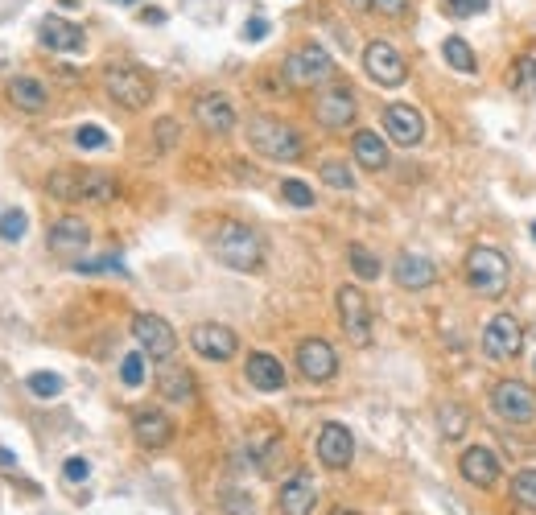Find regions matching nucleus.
Returning <instances> with one entry per match:
<instances>
[{"instance_id":"obj_1","label":"nucleus","mask_w":536,"mask_h":515,"mask_svg":"<svg viewBox=\"0 0 536 515\" xmlns=\"http://www.w3.org/2000/svg\"><path fill=\"white\" fill-rule=\"evenodd\" d=\"M211 252L219 264L236 272H256L264 264V239L248 223H219L211 235Z\"/></svg>"},{"instance_id":"obj_2","label":"nucleus","mask_w":536,"mask_h":515,"mask_svg":"<svg viewBox=\"0 0 536 515\" xmlns=\"http://www.w3.org/2000/svg\"><path fill=\"white\" fill-rule=\"evenodd\" d=\"M46 190L62 202H112L120 186L104 169H58V174H50Z\"/></svg>"},{"instance_id":"obj_3","label":"nucleus","mask_w":536,"mask_h":515,"mask_svg":"<svg viewBox=\"0 0 536 515\" xmlns=\"http://www.w3.org/2000/svg\"><path fill=\"white\" fill-rule=\"evenodd\" d=\"M248 141L260 157L268 161H297L301 153H306V145H301V132L277 116H252L248 120Z\"/></svg>"},{"instance_id":"obj_4","label":"nucleus","mask_w":536,"mask_h":515,"mask_svg":"<svg viewBox=\"0 0 536 515\" xmlns=\"http://www.w3.org/2000/svg\"><path fill=\"white\" fill-rule=\"evenodd\" d=\"M512 281V268L508 256L491 248V244H475L466 252V285H471L479 297H504Z\"/></svg>"},{"instance_id":"obj_5","label":"nucleus","mask_w":536,"mask_h":515,"mask_svg":"<svg viewBox=\"0 0 536 515\" xmlns=\"http://www.w3.org/2000/svg\"><path fill=\"white\" fill-rule=\"evenodd\" d=\"M104 91L120 103V108H128V112H141L145 103L153 99V83H149V75L141 71V66H128V62L108 66V71H104Z\"/></svg>"},{"instance_id":"obj_6","label":"nucleus","mask_w":536,"mask_h":515,"mask_svg":"<svg viewBox=\"0 0 536 515\" xmlns=\"http://www.w3.org/2000/svg\"><path fill=\"white\" fill-rule=\"evenodd\" d=\"M285 79L293 87H322L334 79V58L318 46V42H306V46H297L289 58H285Z\"/></svg>"},{"instance_id":"obj_7","label":"nucleus","mask_w":536,"mask_h":515,"mask_svg":"<svg viewBox=\"0 0 536 515\" xmlns=\"http://www.w3.org/2000/svg\"><path fill=\"white\" fill-rule=\"evenodd\" d=\"M363 71H367V79H372L376 87H400V83L409 79L405 54H400L392 42H384V38L367 42V50H363Z\"/></svg>"},{"instance_id":"obj_8","label":"nucleus","mask_w":536,"mask_h":515,"mask_svg":"<svg viewBox=\"0 0 536 515\" xmlns=\"http://www.w3.org/2000/svg\"><path fill=\"white\" fill-rule=\"evenodd\" d=\"M491 408L499 421L508 425H532L536 421V392L520 380H504L491 388Z\"/></svg>"},{"instance_id":"obj_9","label":"nucleus","mask_w":536,"mask_h":515,"mask_svg":"<svg viewBox=\"0 0 536 515\" xmlns=\"http://www.w3.org/2000/svg\"><path fill=\"white\" fill-rule=\"evenodd\" d=\"M520 351H524V326L516 322V314H495L483 326V355L495 363H508L520 359Z\"/></svg>"},{"instance_id":"obj_10","label":"nucleus","mask_w":536,"mask_h":515,"mask_svg":"<svg viewBox=\"0 0 536 515\" xmlns=\"http://www.w3.org/2000/svg\"><path fill=\"white\" fill-rule=\"evenodd\" d=\"M339 322L355 347H372V305H367L363 289H355V285L339 289Z\"/></svg>"},{"instance_id":"obj_11","label":"nucleus","mask_w":536,"mask_h":515,"mask_svg":"<svg viewBox=\"0 0 536 515\" xmlns=\"http://www.w3.org/2000/svg\"><path fill=\"white\" fill-rule=\"evenodd\" d=\"M132 334H137V342H141V351L149 355V359H174V351H178V334H174V326L165 322L161 314H137L132 318Z\"/></svg>"},{"instance_id":"obj_12","label":"nucleus","mask_w":536,"mask_h":515,"mask_svg":"<svg viewBox=\"0 0 536 515\" xmlns=\"http://www.w3.org/2000/svg\"><path fill=\"white\" fill-rule=\"evenodd\" d=\"M355 112H359V99H355L351 87H326V91L314 99V120H318L322 128H330V132L351 128Z\"/></svg>"},{"instance_id":"obj_13","label":"nucleus","mask_w":536,"mask_h":515,"mask_svg":"<svg viewBox=\"0 0 536 515\" xmlns=\"http://www.w3.org/2000/svg\"><path fill=\"white\" fill-rule=\"evenodd\" d=\"M190 347L203 355V359H215V363H227V359H236L240 351V338L231 326H219V322H203V326H194L190 330Z\"/></svg>"},{"instance_id":"obj_14","label":"nucleus","mask_w":536,"mask_h":515,"mask_svg":"<svg viewBox=\"0 0 536 515\" xmlns=\"http://www.w3.org/2000/svg\"><path fill=\"white\" fill-rule=\"evenodd\" d=\"M297 371L306 375L310 384H326V380H334V371H339V355H334L326 338H306L297 347Z\"/></svg>"},{"instance_id":"obj_15","label":"nucleus","mask_w":536,"mask_h":515,"mask_svg":"<svg viewBox=\"0 0 536 515\" xmlns=\"http://www.w3.org/2000/svg\"><path fill=\"white\" fill-rule=\"evenodd\" d=\"M314 450H318V462H322V466L343 470V466H351V458H355V437H351L347 425L330 421V425H322V433H318V441H314Z\"/></svg>"},{"instance_id":"obj_16","label":"nucleus","mask_w":536,"mask_h":515,"mask_svg":"<svg viewBox=\"0 0 536 515\" xmlns=\"http://www.w3.org/2000/svg\"><path fill=\"white\" fill-rule=\"evenodd\" d=\"M194 120L211 136H227L231 128H236V108H231V99L223 91H211V95L194 99Z\"/></svg>"},{"instance_id":"obj_17","label":"nucleus","mask_w":536,"mask_h":515,"mask_svg":"<svg viewBox=\"0 0 536 515\" xmlns=\"http://www.w3.org/2000/svg\"><path fill=\"white\" fill-rule=\"evenodd\" d=\"M314 503H318V483H314V474H310V470L289 474L285 483H281V491H277V507H281V515H310Z\"/></svg>"},{"instance_id":"obj_18","label":"nucleus","mask_w":536,"mask_h":515,"mask_svg":"<svg viewBox=\"0 0 536 515\" xmlns=\"http://www.w3.org/2000/svg\"><path fill=\"white\" fill-rule=\"evenodd\" d=\"M384 132L392 136L396 145L413 149V145L425 141V120H421L417 108H409V103H388L384 108Z\"/></svg>"},{"instance_id":"obj_19","label":"nucleus","mask_w":536,"mask_h":515,"mask_svg":"<svg viewBox=\"0 0 536 515\" xmlns=\"http://www.w3.org/2000/svg\"><path fill=\"white\" fill-rule=\"evenodd\" d=\"M392 277H396L400 289L421 293V289H429L433 281H438V268H433V260L421 256V252H400L396 264H392Z\"/></svg>"},{"instance_id":"obj_20","label":"nucleus","mask_w":536,"mask_h":515,"mask_svg":"<svg viewBox=\"0 0 536 515\" xmlns=\"http://www.w3.org/2000/svg\"><path fill=\"white\" fill-rule=\"evenodd\" d=\"M458 470H462V478H466L471 487L487 491V487H495V483H499V454H495V450H487V445H471V450L462 454Z\"/></svg>"},{"instance_id":"obj_21","label":"nucleus","mask_w":536,"mask_h":515,"mask_svg":"<svg viewBox=\"0 0 536 515\" xmlns=\"http://www.w3.org/2000/svg\"><path fill=\"white\" fill-rule=\"evenodd\" d=\"M132 437H137L145 450H165V445L174 441V421L157 408H141L137 417H132Z\"/></svg>"},{"instance_id":"obj_22","label":"nucleus","mask_w":536,"mask_h":515,"mask_svg":"<svg viewBox=\"0 0 536 515\" xmlns=\"http://www.w3.org/2000/svg\"><path fill=\"white\" fill-rule=\"evenodd\" d=\"M87 244H91V227L83 219H75V215H66V219H58L50 227V252H58V256H75L79 260V252Z\"/></svg>"},{"instance_id":"obj_23","label":"nucleus","mask_w":536,"mask_h":515,"mask_svg":"<svg viewBox=\"0 0 536 515\" xmlns=\"http://www.w3.org/2000/svg\"><path fill=\"white\" fill-rule=\"evenodd\" d=\"M38 38L46 50H58V54H75L83 50V29L75 21H66V17H46L38 25Z\"/></svg>"},{"instance_id":"obj_24","label":"nucleus","mask_w":536,"mask_h":515,"mask_svg":"<svg viewBox=\"0 0 536 515\" xmlns=\"http://www.w3.org/2000/svg\"><path fill=\"white\" fill-rule=\"evenodd\" d=\"M244 375H248V384H252L256 392H281V388H285V367H281V359L264 355V351L248 355Z\"/></svg>"},{"instance_id":"obj_25","label":"nucleus","mask_w":536,"mask_h":515,"mask_svg":"<svg viewBox=\"0 0 536 515\" xmlns=\"http://www.w3.org/2000/svg\"><path fill=\"white\" fill-rule=\"evenodd\" d=\"M157 392L170 400V404H190L194 400V375L178 363H165L161 375H157Z\"/></svg>"},{"instance_id":"obj_26","label":"nucleus","mask_w":536,"mask_h":515,"mask_svg":"<svg viewBox=\"0 0 536 515\" xmlns=\"http://www.w3.org/2000/svg\"><path fill=\"white\" fill-rule=\"evenodd\" d=\"M9 99H13V108H21V112H29V116L46 112V103H50L46 87H42L38 79H29V75H17V79H9Z\"/></svg>"},{"instance_id":"obj_27","label":"nucleus","mask_w":536,"mask_h":515,"mask_svg":"<svg viewBox=\"0 0 536 515\" xmlns=\"http://www.w3.org/2000/svg\"><path fill=\"white\" fill-rule=\"evenodd\" d=\"M355 161L363 165V169H372V174H380V169H388V145H384V136L380 132H372V128H363V132H355Z\"/></svg>"},{"instance_id":"obj_28","label":"nucleus","mask_w":536,"mask_h":515,"mask_svg":"<svg viewBox=\"0 0 536 515\" xmlns=\"http://www.w3.org/2000/svg\"><path fill=\"white\" fill-rule=\"evenodd\" d=\"M508 87L520 99H536V58H516L508 71Z\"/></svg>"},{"instance_id":"obj_29","label":"nucleus","mask_w":536,"mask_h":515,"mask_svg":"<svg viewBox=\"0 0 536 515\" xmlns=\"http://www.w3.org/2000/svg\"><path fill=\"white\" fill-rule=\"evenodd\" d=\"M442 58L454 66V71H462V75H475V66H479V62H475V50L466 46L462 38H446V42H442Z\"/></svg>"},{"instance_id":"obj_30","label":"nucleus","mask_w":536,"mask_h":515,"mask_svg":"<svg viewBox=\"0 0 536 515\" xmlns=\"http://www.w3.org/2000/svg\"><path fill=\"white\" fill-rule=\"evenodd\" d=\"M466 425H471V417H466V408L462 404H442L438 408V429H442V437H462L466 433Z\"/></svg>"},{"instance_id":"obj_31","label":"nucleus","mask_w":536,"mask_h":515,"mask_svg":"<svg viewBox=\"0 0 536 515\" xmlns=\"http://www.w3.org/2000/svg\"><path fill=\"white\" fill-rule=\"evenodd\" d=\"M347 260H351V268H355L359 281H376V277H380V260L367 252L363 244H351V248H347Z\"/></svg>"},{"instance_id":"obj_32","label":"nucleus","mask_w":536,"mask_h":515,"mask_svg":"<svg viewBox=\"0 0 536 515\" xmlns=\"http://www.w3.org/2000/svg\"><path fill=\"white\" fill-rule=\"evenodd\" d=\"M322 182L330 186V190H355V174H351V165L347 161H322Z\"/></svg>"},{"instance_id":"obj_33","label":"nucleus","mask_w":536,"mask_h":515,"mask_svg":"<svg viewBox=\"0 0 536 515\" xmlns=\"http://www.w3.org/2000/svg\"><path fill=\"white\" fill-rule=\"evenodd\" d=\"M25 384H29V392L38 396V400H54V396H62V375H54V371H33Z\"/></svg>"},{"instance_id":"obj_34","label":"nucleus","mask_w":536,"mask_h":515,"mask_svg":"<svg viewBox=\"0 0 536 515\" xmlns=\"http://www.w3.org/2000/svg\"><path fill=\"white\" fill-rule=\"evenodd\" d=\"M512 499L528 511H536V470H516L512 478Z\"/></svg>"},{"instance_id":"obj_35","label":"nucleus","mask_w":536,"mask_h":515,"mask_svg":"<svg viewBox=\"0 0 536 515\" xmlns=\"http://www.w3.org/2000/svg\"><path fill=\"white\" fill-rule=\"evenodd\" d=\"M120 384H124V388H141V384H145V351L120 359Z\"/></svg>"},{"instance_id":"obj_36","label":"nucleus","mask_w":536,"mask_h":515,"mask_svg":"<svg viewBox=\"0 0 536 515\" xmlns=\"http://www.w3.org/2000/svg\"><path fill=\"white\" fill-rule=\"evenodd\" d=\"M281 198H285L289 206H297V211L314 206V190H310L306 182H297V178H285V182H281Z\"/></svg>"},{"instance_id":"obj_37","label":"nucleus","mask_w":536,"mask_h":515,"mask_svg":"<svg viewBox=\"0 0 536 515\" xmlns=\"http://www.w3.org/2000/svg\"><path fill=\"white\" fill-rule=\"evenodd\" d=\"M446 17H454V21H466V17H483L487 9H491V0H446Z\"/></svg>"},{"instance_id":"obj_38","label":"nucleus","mask_w":536,"mask_h":515,"mask_svg":"<svg viewBox=\"0 0 536 515\" xmlns=\"http://www.w3.org/2000/svg\"><path fill=\"white\" fill-rule=\"evenodd\" d=\"M25 227H29L25 211H5L0 215V239H5V244H17V239L25 235Z\"/></svg>"},{"instance_id":"obj_39","label":"nucleus","mask_w":536,"mask_h":515,"mask_svg":"<svg viewBox=\"0 0 536 515\" xmlns=\"http://www.w3.org/2000/svg\"><path fill=\"white\" fill-rule=\"evenodd\" d=\"M75 145L79 149H108V132L99 124H79L75 128Z\"/></svg>"},{"instance_id":"obj_40","label":"nucleus","mask_w":536,"mask_h":515,"mask_svg":"<svg viewBox=\"0 0 536 515\" xmlns=\"http://www.w3.org/2000/svg\"><path fill=\"white\" fill-rule=\"evenodd\" d=\"M62 478H66V483H87V478H91V462L87 458H66V466H62Z\"/></svg>"},{"instance_id":"obj_41","label":"nucleus","mask_w":536,"mask_h":515,"mask_svg":"<svg viewBox=\"0 0 536 515\" xmlns=\"http://www.w3.org/2000/svg\"><path fill=\"white\" fill-rule=\"evenodd\" d=\"M75 272H124L116 256H99V260H75Z\"/></svg>"},{"instance_id":"obj_42","label":"nucleus","mask_w":536,"mask_h":515,"mask_svg":"<svg viewBox=\"0 0 536 515\" xmlns=\"http://www.w3.org/2000/svg\"><path fill=\"white\" fill-rule=\"evenodd\" d=\"M413 0H372V9L384 13V17H405Z\"/></svg>"},{"instance_id":"obj_43","label":"nucleus","mask_w":536,"mask_h":515,"mask_svg":"<svg viewBox=\"0 0 536 515\" xmlns=\"http://www.w3.org/2000/svg\"><path fill=\"white\" fill-rule=\"evenodd\" d=\"M174 141H178V124H174V120H157V145L170 149Z\"/></svg>"},{"instance_id":"obj_44","label":"nucleus","mask_w":536,"mask_h":515,"mask_svg":"<svg viewBox=\"0 0 536 515\" xmlns=\"http://www.w3.org/2000/svg\"><path fill=\"white\" fill-rule=\"evenodd\" d=\"M244 38H248V42H264V38H268V21H264V17H252V21L244 25Z\"/></svg>"},{"instance_id":"obj_45","label":"nucleus","mask_w":536,"mask_h":515,"mask_svg":"<svg viewBox=\"0 0 536 515\" xmlns=\"http://www.w3.org/2000/svg\"><path fill=\"white\" fill-rule=\"evenodd\" d=\"M0 470H17V454L9 450V445H0Z\"/></svg>"},{"instance_id":"obj_46","label":"nucleus","mask_w":536,"mask_h":515,"mask_svg":"<svg viewBox=\"0 0 536 515\" xmlns=\"http://www.w3.org/2000/svg\"><path fill=\"white\" fill-rule=\"evenodd\" d=\"M343 5L355 9V13H367V9H372V0H343Z\"/></svg>"},{"instance_id":"obj_47","label":"nucleus","mask_w":536,"mask_h":515,"mask_svg":"<svg viewBox=\"0 0 536 515\" xmlns=\"http://www.w3.org/2000/svg\"><path fill=\"white\" fill-rule=\"evenodd\" d=\"M145 21H153V25H161V21H165V13H161V9H149V13H145Z\"/></svg>"},{"instance_id":"obj_48","label":"nucleus","mask_w":536,"mask_h":515,"mask_svg":"<svg viewBox=\"0 0 536 515\" xmlns=\"http://www.w3.org/2000/svg\"><path fill=\"white\" fill-rule=\"evenodd\" d=\"M330 515H355V511H347V507H334V511H330Z\"/></svg>"},{"instance_id":"obj_49","label":"nucleus","mask_w":536,"mask_h":515,"mask_svg":"<svg viewBox=\"0 0 536 515\" xmlns=\"http://www.w3.org/2000/svg\"><path fill=\"white\" fill-rule=\"evenodd\" d=\"M112 5H137V0H112Z\"/></svg>"},{"instance_id":"obj_50","label":"nucleus","mask_w":536,"mask_h":515,"mask_svg":"<svg viewBox=\"0 0 536 515\" xmlns=\"http://www.w3.org/2000/svg\"><path fill=\"white\" fill-rule=\"evenodd\" d=\"M532 239H536V223H532Z\"/></svg>"}]
</instances>
